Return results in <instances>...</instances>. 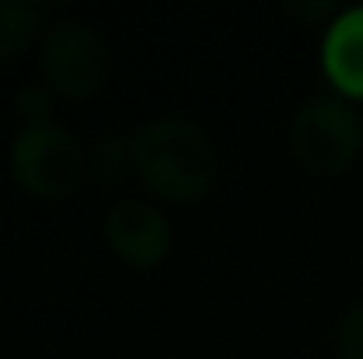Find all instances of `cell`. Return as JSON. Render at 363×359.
Returning <instances> with one entry per match:
<instances>
[{
	"mask_svg": "<svg viewBox=\"0 0 363 359\" xmlns=\"http://www.w3.org/2000/svg\"><path fill=\"white\" fill-rule=\"evenodd\" d=\"M106 239L121 261L138 264V268H152L169 253L173 233H169L166 215L155 205L123 198L106 212Z\"/></svg>",
	"mask_w": 363,
	"mask_h": 359,
	"instance_id": "5",
	"label": "cell"
},
{
	"mask_svg": "<svg viewBox=\"0 0 363 359\" xmlns=\"http://www.w3.org/2000/svg\"><path fill=\"white\" fill-rule=\"evenodd\" d=\"M325 74L353 99H363V7L339 14L325 35Z\"/></svg>",
	"mask_w": 363,
	"mask_h": 359,
	"instance_id": "6",
	"label": "cell"
},
{
	"mask_svg": "<svg viewBox=\"0 0 363 359\" xmlns=\"http://www.w3.org/2000/svg\"><path fill=\"white\" fill-rule=\"evenodd\" d=\"M130 162L138 176L169 201H191L208 190L216 176V148L205 130L177 117L145 123L130 137Z\"/></svg>",
	"mask_w": 363,
	"mask_h": 359,
	"instance_id": "1",
	"label": "cell"
},
{
	"mask_svg": "<svg viewBox=\"0 0 363 359\" xmlns=\"http://www.w3.org/2000/svg\"><path fill=\"white\" fill-rule=\"evenodd\" d=\"M11 169L28 194L60 201L85 180V152L60 123H35L11 141Z\"/></svg>",
	"mask_w": 363,
	"mask_h": 359,
	"instance_id": "2",
	"label": "cell"
},
{
	"mask_svg": "<svg viewBox=\"0 0 363 359\" xmlns=\"http://www.w3.org/2000/svg\"><path fill=\"white\" fill-rule=\"evenodd\" d=\"M335 346H339V356L342 359H363V300L346 310V317L339 324Z\"/></svg>",
	"mask_w": 363,
	"mask_h": 359,
	"instance_id": "8",
	"label": "cell"
},
{
	"mask_svg": "<svg viewBox=\"0 0 363 359\" xmlns=\"http://www.w3.org/2000/svg\"><path fill=\"white\" fill-rule=\"evenodd\" d=\"M39 67L43 78L60 92L64 99H89L103 89L110 57L103 39L82 25V21H60L46 28L43 46H39Z\"/></svg>",
	"mask_w": 363,
	"mask_h": 359,
	"instance_id": "4",
	"label": "cell"
},
{
	"mask_svg": "<svg viewBox=\"0 0 363 359\" xmlns=\"http://www.w3.org/2000/svg\"><path fill=\"white\" fill-rule=\"evenodd\" d=\"M363 127L350 103L332 99V96H314L307 99L289 123V148L293 155L311 169L335 176L353 166L360 155Z\"/></svg>",
	"mask_w": 363,
	"mask_h": 359,
	"instance_id": "3",
	"label": "cell"
},
{
	"mask_svg": "<svg viewBox=\"0 0 363 359\" xmlns=\"http://www.w3.org/2000/svg\"><path fill=\"white\" fill-rule=\"evenodd\" d=\"M18 113L25 117V127H35V123H50V96L46 89L39 85H25L18 92Z\"/></svg>",
	"mask_w": 363,
	"mask_h": 359,
	"instance_id": "9",
	"label": "cell"
},
{
	"mask_svg": "<svg viewBox=\"0 0 363 359\" xmlns=\"http://www.w3.org/2000/svg\"><path fill=\"white\" fill-rule=\"evenodd\" d=\"M46 21L43 4L35 0H0V60L18 57L21 50L32 46Z\"/></svg>",
	"mask_w": 363,
	"mask_h": 359,
	"instance_id": "7",
	"label": "cell"
}]
</instances>
